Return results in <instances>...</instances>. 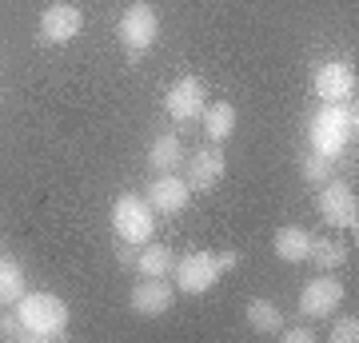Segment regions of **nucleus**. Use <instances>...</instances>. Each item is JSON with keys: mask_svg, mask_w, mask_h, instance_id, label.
<instances>
[{"mask_svg": "<svg viewBox=\"0 0 359 343\" xmlns=\"http://www.w3.org/2000/svg\"><path fill=\"white\" fill-rule=\"evenodd\" d=\"M13 316H16V323H20V335H25V339L52 343L68 331L72 311H68V304L60 295H52V292H25L13 304Z\"/></svg>", "mask_w": 359, "mask_h": 343, "instance_id": "obj_1", "label": "nucleus"}, {"mask_svg": "<svg viewBox=\"0 0 359 343\" xmlns=\"http://www.w3.org/2000/svg\"><path fill=\"white\" fill-rule=\"evenodd\" d=\"M355 124H359L355 100L323 104V108H316V116L308 120V148L327 156V160H339V156L355 144Z\"/></svg>", "mask_w": 359, "mask_h": 343, "instance_id": "obj_2", "label": "nucleus"}, {"mask_svg": "<svg viewBox=\"0 0 359 343\" xmlns=\"http://www.w3.org/2000/svg\"><path fill=\"white\" fill-rule=\"evenodd\" d=\"M112 231H116V240L132 243V248L148 243L152 240V231H156L152 203L144 200V196H132V191L116 196V203H112Z\"/></svg>", "mask_w": 359, "mask_h": 343, "instance_id": "obj_3", "label": "nucleus"}, {"mask_svg": "<svg viewBox=\"0 0 359 343\" xmlns=\"http://www.w3.org/2000/svg\"><path fill=\"white\" fill-rule=\"evenodd\" d=\"M116 36H120V44H124V52H128L132 60L144 56V52L160 40V16H156V8L148 4V0H132L128 8L120 13Z\"/></svg>", "mask_w": 359, "mask_h": 343, "instance_id": "obj_4", "label": "nucleus"}, {"mask_svg": "<svg viewBox=\"0 0 359 343\" xmlns=\"http://www.w3.org/2000/svg\"><path fill=\"white\" fill-rule=\"evenodd\" d=\"M316 212L323 216V224L332 228H359V200H355V188L347 180H327L320 184L316 191Z\"/></svg>", "mask_w": 359, "mask_h": 343, "instance_id": "obj_5", "label": "nucleus"}, {"mask_svg": "<svg viewBox=\"0 0 359 343\" xmlns=\"http://www.w3.org/2000/svg\"><path fill=\"white\" fill-rule=\"evenodd\" d=\"M344 280L335 276V271H320L316 280H308L299 288V316L304 319H332L344 304Z\"/></svg>", "mask_w": 359, "mask_h": 343, "instance_id": "obj_6", "label": "nucleus"}, {"mask_svg": "<svg viewBox=\"0 0 359 343\" xmlns=\"http://www.w3.org/2000/svg\"><path fill=\"white\" fill-rule=\"evenodd\" d=\"M172 276H176V288L184 295H208L224 271L216 264V252H184L172 264Z\"/></svg>", "mask_w": 359, "mask_h": 343, "instance_id": "obj_7", "label": "nucleus"}, {"mask_svg": "<svg viewBox=\"0 0 359 343\" xmlns=\"http://www.w3.org/2000/svg\"><path fill=\"white\" fill-rule=\"evenodd\" d=\"M311 88H316V96H320L323 104H347L355 100V68L347 60H323L316 64V76H311Z\"/></svg>", "mask_w": 359, "mask_h": 343, "instance_id": "obj_8", "label": "nucleus"}, {"mask_svg": "<svg viewBox=\"0 0 359 343\" xmlns=\"http://www.w3.org/2000/svg\"><path fill=\"white\" fill-rule=\"evenodd\" d=\"M208 104V88L200 76H180L172 88L164 92V112L176 120V124H196L200 112Z\"/></svg>", "mask_w": 359, "mask_h": 343, "instance_id": "obj_9", "label": "nucleus"}, {"mask_svg": "<svg viewBox=\"0 0 359 343\" xmlns=\"http://www.w3.org/2000/svg\"><path fill=\"white\" fill-rule=\"evenodd\" d=\"M184 172H188V188L192 191H212L228 172V156L219 144H204V148H192V156H184Z\"/></svg>", "mask_w": 359, "mask_h": 343, "instance_id": "obj_10", "label": "nucleus"}, {"mask_svg": "<svg viewBox=\"0 0 359 343\" xmlns=\"http://www.w3.org/2000/svg\"><path fill=\"white\" fill-rule=\"evenodd\" d=\"M84 32V13L68 0H56L40 13V40L44 44H72Z\"/></svg>", "mask_w": 359, "mask_h": 343, "instance_id": "obj_11", "label": "nucleus"}, {"mask_svg": "<svg viewBox=\"0 0 359 343\" xmlns=\"http://www.w3.org/2000/svg\"><path fill=\"white\" fill-rule=\"evenodd\" d=\"M172 304H176V288H172L168 280H156V276H144V280L128 292V307L140 319L168 316V311H172Z\"/></svg>", "mask_w": 359, "mask_h": 343, "instance_id": "obj_12", "label": "nucleus"}, {"mask_svg": "<svg viewBox=\"0 0 359 343\" xmlns=\"http://www.w3.org/2000/svg\"><path fill=\"white\" fill-rule=\"evenodd\" d=\"M144 200L152 203L156 216H180L188 203H192V188H188V180L176 176V172H164V176H156L148 184V196Z\"/></svg>", "mask_w": 359, "mask_h": 343, "instance_id": "obj_13", "label": "nucleus"}, {"mask_svg": "<svg viewBox=\"0 0 359 343\" xmlns=\"http://www.w3.org/2000/svg\"><path fill=\"white\" fill-rule=\"evenodd\" d=\"M184 156H188V148H184V140H180L176 132H160V136L148 144V168H152L156 176L184 168Z\"/></svg>", "mask_w": 359, "mask_h": 343, "instance_id": "obj_14", "label": "nucleus"}, {"mask_svg": "<svg viewBox=\"0 0 359 343\" xmlns=\"http://www.w3.org/2000/svg\"><path fill=\"white\" fill-rule=\"evenodd\" d=\"M200 124H204L208 144L231 140V136H236V104H228V100L204 104V112H200Z\"/></svg>", "mask_w": 359, "mask_h": 343, "instance_id": "obj_15", "label": "nucleus"}, {"mask_svg": "<svg viewBox=\"0 0 359 343\" xmlns=\"http://www.w3.org/2000/svg\"><path fill=\"white\" fill-rule=\"evenodd\" d=\"M244 319H248V328L256 331V335H280V331H283V311H280V304H276V300H264V295L248 300Z\"/></svg>", "mask_w": 359, "mask_h": 343, "instance_id": "obj_16", "label": "nucleus"}, {"mask_svg": "<svg viewBox=\"0 0 359 343\" xmlns=\"http://www.w3.org/2000/svg\"><path fill=\"white\" fill-rule=\"evenodd\" d=\"M271 248H276V255H280L283 264H304L308 252H311V231L308 228H295V224H283V228L276 231Z\"/></svg>", "mask_w": 359, "mask_h": 343, "instance_id": "obj_17", "label": "nucleus"}, {"mask_svg": "<svg viewBox=\"0 0 359 343\" xmlns=\"http://www.w3.org/2000/svg\"><path fill=\"white\" fill-rule=\"evenodd\" d=\"M172 248L168 243H156V240H148V243H140V252H136V260H132V267L140 271V276H156V280H168V271H172Z\"/></svg>", "mask_w": 359, "mask_h": 343, "instance_id": "obj_18", "label": "nucleus"}, {"mask_svg": "<svg viewBox=\"0 0 359 343\" xmlns=\"http://www.w3.org/2000/svg\"><path fill=\"white\" fill-rule=\"evenodd\" d=\"M347 243L344 240H332V236H311V252H308V260L320 271H339V267L347 264Z\"/></svg>", "mask_w": 359, "mask_h": 343, "instance_id": "obj_19", "label": "nucleus"}, {"mask_svg": "<svg viewBox=\"0 0 359 343\" xmlns=\"http://www.w3.org/2000/svg\"><path fill=\"white\" fill-rule=\"evenodd\" d=\"M25 292H28L25 267L16 260H8V255H0V307H13Z\"/></svg>", "mask_w": 359, "mask_h": 343, "instance_id": "obj_20", "label": "nucleus"}, {"mask_svg": "<svg viewBox=\"0 0 359 343\" xmlns=\"http://www.w3.org/2000/svg\"><path fill=\"white\" fill-rule=\"evenodd\" d=\"M299 176H304V184H311V188H320V184H327V180H335V160H327V156L320 152H304V160H299Z\"/></svg>", "mask_w": 359, "mask_h": 343, "instance_id": "obj_21", "label": "nucleus"}, {"mask_svg": "<svg viewBox=\"0 0 359 343\" xmlns=\"http://www.w3.org/2000/svg\"><path fill=\"white\" fill-rule=\"evenodd\" d=\"M327 339H332V343H355V339H359V319H355V316L335 319L332 331H327Z\"/></svg>", "mask_w": 359, "mask_h": 343, "instance_id": "obj_22", "label": "nucleus"}, {"mask_svg": "<svg viewBox=\"0 0 359 343\" xmlns=\"http://www.w3.org/2000/svg\"><path fill=\"white\" fill-rule=\"evenodd\" d=\"M280 339L283 343H316V328H308V323H299V328H283Z\"/></svg>", "mask_w": 359, "mask_h": 343, "instance_id": "obj_23", "label": "nucleus"}, {"mask_svg": "<svg viewBox=\"0 0 359 343\" xmlns=\"http://www.w3.org/2000/svg\"><path fill=\"white\" fill-rule=\"evenodd\" d=\"M0 339H25V335H20L16 316H13V311H4V307H0Z\"/></svg>", "mask_w": 359, "mask_h": 343, "instance_id": "obj_24", "label": "nucleus"}, {"mask_svg": "<svg viewBox=\"0 0 359 343\" xmlns=\"http://www.w3.org/2000/svg\"><path fill=\"white\" fill-rule=\"evenodd\" d=\"M216 264H219V271H231V267H240V252H216Z\"/></svg>", "mask_w": 359, "mask_h": 343, "instance_id": "obj_25", "label": "nucleus"}, {"mask_svg": "<svg viewBox=\"0 0 359 343\" xmlns=\"http://www.w3.org/2000/svg\"><path fill=\"white\" fill-rule=\"evenodd\" d=\"M116 260H120V267H132V260H136V252H132V243H116Z\"/></svg>", "mask_w": 359, "mask_h": 343, "instance_id": "obj_26", "label": "nucleus"}]
</instances>
